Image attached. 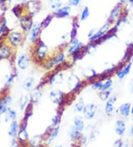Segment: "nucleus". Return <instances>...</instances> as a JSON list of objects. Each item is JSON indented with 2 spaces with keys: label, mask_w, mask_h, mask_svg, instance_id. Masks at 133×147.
I'll return each mask as SVG.
<instances>
[{
  "label": "nucleus",
  "mask_w": 133,
  "mask_h": 147,
  "mask_svg": "<svg viewBox=\"0 0 133 147\" xmlns=\"http://www.w3.org/2000/svg\"><path fill=\"white\" fill-rule=\"evenodd\" d=\"M86 45L84 43L80 41L78 38H75L69 41L65 48V52L68 56H70L74 60L81 57L82 54L84 53Z\"/></svg>",
  "instance_id": "1"
},
{
  "label": "nucleus",
  "mask_w": 133,
  "mask_h": 147,
  "mask_svg": "<svg viewBox=\"0 0 133 147\" xmlns=\"http://www.w3.org/2000/svg\"><path fill=\"white\" fill-rule=\"evenodd\" d=\"M67 54L63 49L56 51L53 56L47 59L46 61L42 63L43 67L45 70L51 71L54 68L56 69V67L60 66L61 65L64 64L67 59Z\"/></svg>",
  "instance_id": "2"
},
{
  "label": "nucleus",
  "mask_w": 133,
  "mask_h": 147,
  "mask_svg": "<svg viewBox=\"0 0 133 147\" xmlns=\"http://www.w3.org/2000/svg\"><path fill=\"white\" fill-rule=\"evenodd\" d=\"M34 56L35 59L39 63H43L50 57V49L41 40L39 39L35 43V50H34Z\"/></svg>",
  "instance_id": "3"
},
{
  "label": "nucleus",
  "mask_w": 133,
  "mask_h": 147,
  "mask_svg": "<svg viewBox=\"0 0 133 147\" xmlns=\"http://www.w3.org/2000/svg\"><path fill=\"white\" fill-rule=\"evenodd\" d=\"M85 81L82 80L79 76L76 74L70 73L68 75L67 79V86L69 89V92L72 94H76L82 89L84 86V83Z\"/></svg>",
  "instance_id": "4"
},
{
  "label": "nucleus",
  "mask_w": 133,
  "mask_h": 147,
  "mask_svg": "<svg viewBox=\"0 0 133 147\" xmlns=\"http://www.w3.org/2000/svg\"><path fill=\"white\" fill-rule=\"evenodd\" d=\"M49 97L53 104L57 105L59 107H62L67 101L68 94L59 88H54L49 93Z\"/></svg>",
  "instance_id": "5"
},
{
  "label": "nucleus",
  "mask_w": 133,
  "mask_h": 147,
  "mask_svg": "<svg viewBox=\"0 0 133 147\" xmlns=\"http://www.w3.org/2000/svg\"><path fill=\"white\" fill-rule=\"evenodd\" d=\"M111 26H112V23L111 22H110L109 21L107 22H106L99 29H98L96 34L92 37L89 38V42L92 43H96L101 41V40L104 37V36H106V34H108L109 31L111 30Z\"/></svg>",
  "instance_id": "6"
},
{
  "label": "nucleus",
  "mask_w": 133,
  "mask_h": 147,
  "mask_svg": "<svg viewBox=\"0 0 133 147\" xmlns=\"http://www.w3.org/2000/svg\"><path fill=\"white\" fill-rule=\"evenodd\" d=\"M64 76L59 70L55 69L48 76L46 83L50 86H58L64 82Z\"/></svg>",
  "instance_id": "7"
},
{
  "label": "nucleus",
  "mask_w": 133,
  "mask_h": 147,
  "mask_svg": "<svg viewBox=\"0 0 133 147\" xmlns=\"http://www.w3.org/2000/svg\"><path fill=\"white\" fill-rule=\"evenodd\" d=\"M84 80L87 83H92L93 81L101 79V74H98L94 68L87 67L82 71Z\"/></svg>",
  "instance_id": "8"
},
{
  "label": "nucleus",
  "mask_w": 133,
  "mask_h": 147,
  "mask_svg": "<svg viewBox=\"0 0 133 147\" xmlns=\"http://www.w3.org/2000/svg\"><path fill=\"white\" fill-rule=\"evenodd\" d=\"M118 97L113 94L110 96V98L105 102L104 105V112L106 116L111 117L113 115L115 111V102H117Z\"/></svg>",
  "instance_id": "9"
},
{
  "label": "nucleus",
  "mask_w": 133,
  "mask_h": 147,
  "mask_svg": "<svg viewBox=\"0 0 133 147\" xmlns=\"http://www.w3.org/2000/svg\"><path fill=\"white\" fill-rule=\"evenodd\" d=\"M98 111V106L96 103L91 102L86 105L83 111V115L84 118L88 120H93L96 117Z\"/></svg>",
  "instance_id": "10"
},
{
  "label": "nucleus",
  "mask_w": 133,
  "mask_h": 147,
  "mask_svg": "<svg viewBox=\"0 0 133 147\" xmlns=\"http://www.w3.org/2000/svg\"><path fill=\"white\" fill-rule=\"evenodd\" d=\"M132 66V63L131 62H128L123 65L122 66L119 67L118 69L115 72V75L118 79L119 80H122L126 76L129 75L131 72Z\"/></svg>",
  "instance_id": "11"
},
{
  "label": "nucleus",
  "mask_w": 133,
  "mask_h": 147,
  "mask_svg": "<svg viewBox=\"0 0 133 147\" xmlns=\"http://www.w3.org/2000/svg\"><path fill=\"white\" fill-rule=\"evenodd\" d=\"M131 102H124L121 105L119 106L116 110V113L118 114L120 116L124 119L128 118L129 117L131 116Z\"/></svg>",
  "instance_id": "12"
},
{
  "label": "nucleus",
  "mask_w": 133,
  "mask_h": 147,
  "mask_svg": "<svg viewBox=\"0 0 133 147\" xmlns=\"http://www.w3.org/2000/svg\"><path fill=\"white\" fill-rule=\"evenodd\" d=\"M41 31V25L38 22H35L33 24L32 28L30 30V36H29V40L30 42L32 43H36L38 40H39V34H40V31Z\"/></svg>",
  "instance_id": "13"
},
{
  "label": "nucleus",
  "mask_w": 133,
  "mask_h": 147,
  "mask_svg": "<svg viewBox=\"0 0 133 147\" xmlns=\"http://www.w3.org/2000/svg\"><path fill=\"white\" fill-rule=\"evenodd\" d=\"M27 120H28V119H27L25 117L24 121L22 122V124H21V126H19V132L17 134L18 139H19V141L22 142V143L27 141L29 139L28 132H27Z\"/></svg>",
  "instance_id": "14"
},
{
  "label": "nucleus",
  "mask_w": 133,
  "mask_h": 147,
  "mask_svg": "<svg viewBox=\"0 0 133 147\" xmlns=\"http://www.w3.org/2000/svg\"><path fill=\"white\" fill-rule=\"evenodd\" d=\"M126 131V123L124 118L118 119L115 123V132L118 137L124 136Z\"/></svg>",
  "instance_id": "15"
},
{
  "label": "nucleus",
  "mask_w": 133,
  "mask_h": 147,
  "mask_svg": "<svg viewBox=\"0 0 133 147\" xmlns=\"http://www.w3.org/2000/svg\"><path fill=\"white\" fill-rule=\"evenodd\" d=\"M42 86L39 85V86L35 87L32 92L30 93V100L31 104H34V103H37L39 101V100L41 98L43 95V91H42Z\"/></svg>",
  "instance_id": "16"
},
{
  "label": "nucleus",
  "mask_w": 133,
  "mask_h": 147,
  "mask_svg": "<svg viewBox=\"0 0 133 147\" xmlns=\"http://www.w3.org/2000/svg\"><path fill=\"white\" fill-rule=\"evenodd\" d=\"M121 13H122V7H121V5L119 4L116 7H114L112 11H111L108 21L112 24L115 22H117L119 20L121 19Z\"/></svg>",
  "instance_id": "17"
},
{
  "label": "nucleus",
  "mask_w": 133,
  "mask_h": 147,
  "mask_svg": "<svg viewBox=\"0 0 133 147\" xmlns=\"http://www.w3.org/2000/svg\"><path fill=\"white\" fill-rule=\"evenodd\" d=\"M7 39L12 46L16 47L20 45V43L22 41V34L20 32H16V31L11 32L9 34Z\"/></svg>",
  "instance_id": "18"
},
{
  "label": "nucleus",
  "mask_w": 133,
  "mask_h": 147,
  "mask_svg": "<svg viewBox=\"0 0 133 147\" xmlns=\"http://www.w3.org/2000/svg\"><path fill=\"white\" fill-rule=\"evenodd\" d=\"M45 139L42 135H34L30 140V147H44Z\"/></svg>",
  "instance_id": "19"
},
{
  "label": "nucleus",
  "mask_w": 133,
  "mask_h": 147,
  "mask_svg": "<svg viewBox=\"0 0 133 147\" xmlns=\"http://www.w3.org/2000/svg\"><path fill=\"white\" fill-rule=\"evenodd\" d=\"M13 98L10 96H6L0 100V116L3 114H6L9 109V105L11 104Z\"/></svg>",
  "instance_id": "20"
},
{
  "label": "nucleus",
  "mask_w": 133,
  "mask_h": 147,
  "mask_svg": "<svg viewBox=\"0 0 133 147\" xmlns=\"http://www.w3.org/2000/svg\"><path fill=\"white\" fill-rule=\"evenodd\" d=\"M70 6H64V7H60L59 9L54 11L53 16H55L57 18H66L70 16Z\"/></svg>",
  "instance_id": "21"
},
{
  "label": "nucleus",
  "mask_w": 133,
  "mask_h": 147,
  "mask_svg": "<svg viewBox=\"0 0 133 147\" xmlns=\"http://www.w3.org/2000/svg\"><path fill=\"white\" fill-rule=\"evenodd\" d=\"M69 136L71 140H73L74 143H78L82 142L83 140V135H82V131H78L74 126H72L70 129V131L69 132Z\"/></svg>",
  "instance_id": "22"
},
{
  "label": "nucleus",
  "mask_w": 133,
  "mask_h": 147,
  "mask_svg": "<svg viewBox=\"0 0 133 147\" xmlns=\"http://www.w3.org/2000/svg\"><path fill=\"white\" fill-rule=\"evenodd\" d=\"M60 130H61L60 125L55 126V127H53V129H52L51 131L50 132V134H49L48 136L47 137L46 140H45L47 145V146L50 145V144H51L52 143H53L55 139H56V138L59 136V133H60Z\"/></svg>",
  "instance_id": "23"
},
{
  "label": "nucleus",
  "mask_w": 133,
  "mask_h": 147,
  "mask_svg": "<svg viewBox=\"0 0 133 147\" xmlns=\"http://www.w3.org/2000/svg\"><path fill=\"white\" fill-rule=\"evenodd\" d=\"M17 65L21 70H26L29 65V58L26 54H21L18 57Z\"/></svg>",
  "instance_id": "24"
},
{
  "label": "nucleus",
  "mask_w": 133,
  "mask_h": 147,
  "mask_svg": "<svg viewBox=\"0 0 133 147\" xmlns=\"http://www.w3.org/2000/svg\"><path fill=\"white\" fill-rule=\"evenodd\" d=\"M20 24H21V28L25 31H30V30L32 28L33 21L32 17L28 15L27 16H24L20 20Z\"/></svg>",
  "instance_id": "25"
},
{
  "label": "nucleus",
  "mask_w": 133,
  "mask_h": 147,
  "mask_svg": "<svg viewBox=\"0 0 133 147\" xmlns=\"http://www.w3.org/2000/svg\"><path fill=\"white\" fill-rule=\"evenodd\" d=\"M73 126L78 131L83 132L84 130L85 129V123L83 117L79 115H77L73 119Z\"/></svg>",
  "instance_id": "26"
},
{
  "label": "nucleus",
  "mask_w": 133,
  "mask_h": 147,
  "mask_svg": "<svg viewBox=\"0 0 133 147\" xmlns=\"http://www.w3.org/2000/svg\"><path fill=\"white\" fill-rule=\"evenodd\" d=\"M19 125L17 121L16 120H12L11 123V125H10V128H9V136L12 137V138L16 137L18 132H19Z\"/></svg>",
  "instance_id": "27"
},
{
  "label": "nucleus",
  "mask_w": 133,
  "mask_h": 147,
  "mask_svg": "<svg viewBox=\"0 0 133 147\" xmlns=\"http://www.w3.org/2000/svg\"><path fill=\"white\" fill-rule=\"evenodd\" d=\"M85 101L84 100L83 97H80L78 100L76 102L74 105V110L77 113H83V111L86 106Z\"/></svg>",
  "instance_id": "28"
},
{
  "label": "nucleus",
  "mask_w": 133,
  "mask_h": 147,
  "mask_svg": "<svg viewBox=\"0 0 133 147\" xmlns=\"http://www.w3.org/2000/svg\"><path fill=\"white\" fill-rule=\"evenodd\" d=\"M28 8H29V16H33L35 15V13H37L40 10V5L37 2H30L28 4Z\"/></svg>",
  "instance_id": "29"
},
{
  "label": "nucleus",
  "mask_w": 133,
  "mask_h": 147,
  "mask_svg": "<svg viewBox=\"0 0 133 147\" xmlns=\"http://www.w3.org/2000/svg\"><path fill=\"white\" fill-rule=\"evenodd\" d=\"M11 49L9 46L0 47V59H8L11 57Z\"/></svg>",
  "instance_id": "30"
},
{
  "label": "nucleus",
  "mask_w": 133,
  "mask_h": 147,
  "mask_svg": "<svg viewBox=\"0 0 133 147\" xmlns=\"http://www.w3.org/2000/svg\"><path fill=\"white\" fill-rule=\"evenodd\" d=\"M104 80V79H99L97 80L93 81L92 83H91V88L96 92H101L102 90V86H103Z\"/></svg>",
  "instance_id": "31"
},
{
  "label": "nucleus",
  "mask_w": 133,
  "mask_h": 147,
  "mask_svg": "<svg viewBox=\"0 0 133 147\" xmlns=\"http://www.w3.org/2000/svg\"><path fill=\"white\" fill-rule=\"evenodd\" d=\"M114 81L111 77H107L104 80L103 86H102V90L101 91H108L112 88L113 86Z\"/></svg>",
  "instance_id": "32"
},
{
  "label": "nucleus",
  "mask_w": 133,
  "mask_h": 147,
  "mask_svg": "<svg viewBox=\"0 0 133 147\" xmlns=\"http://www.w3.org/2000/svg\"><path fill=\"white\" fill-rule=\"evenodd\" d=\"M47 2L50 8L55 11L59 9L62 6L61 0H47Z\"/></svg>",
  "instance_id": "33"
},
{
  "label": "nucleus",
  "mask_w": 133,
  "mask_h": 147,
  "mask_svg": "<svg viewBox=\"0 0 133 147\" xmlns=\"http://www.w3.org/2000/svg\"><path fill=\"white\" fill-rule=\"evenodd\" d=\"M34 83H35V79L33 77H29L24 82L23 84V88L24 89H25L26 91H29L31 88L33 87Z\"/></svg>",
  "instance_id": "34"
},
{
  "label": "nucleus",
  "mask_w": 133,
  "mask_h": 147,
  "mask_svg": "<svg viewBox=\"0 0 133 147\" xmlns=\"http://www.w3.org/2000/svg\"><path fill=\"white\" fill-rule=\"evenodd\" d=\"M29 98L27 96H22L20 97L19 100V106L21 111L24 110L25 108L27 106V103H28Z\"/></svg>",
  "instance_id": "35"
},
{
  "label": "nucleus",
  "mask_w": 133,
  "mask_h": 147,
  "mask_svg": "<svg viewBox=\"0 0 133 147\" xmlns=\"http://www.w3.org/2000/svg\"><path fill=\"white\" fill-rule=\"evenodd\" d=\"M16 115L17 114L15 110L9 108L7 111L6 112V122H7L8 120H15V119L16 118Z\"/></svg>",
  "instance_id": "36"
},
{
  "label": "nucleus",
  "mask_w": 133,
  "mask_h": 147,
  "mask_svg": "<svg viewBox=\"0 0 133 147\" xmlns=\"http://www.w3.org/2000/svg\"><path fill=\"white\" fill-rule=\"evenodd\" d=\"M111 91L108 90V91H101L98 93V96H99V98L101 99V100L104 101V102H106L107 100L111 96Z\"/></svg>",
  "instance_id": "37"
},
{
  "label": "nucleus",
  "mask_w": 133,
  "mask_h": 147,
  "mask_svg": "<svg viewBox=\"0 0 133 147\" xmlns=\"http://www.w3.org/2000/svg\"><path fill=\"white\" fill-rule=\"evenodd\" d=\"M61 114H56L53 117H52L51 120H50V125L53 127L59 126L61 122Z\"/></svg>",
  "instance_id": "38"
},
{
  "label": "nucleus",
  "mask_w": 133,
  "mask_h": 147,
  "mask_svg": "<svg viewBox=\"0 0 133 147\" xmlns=\"http://www.w3.org/2000/svg\"><path fill=\"white\" fill-rule=\"evenodd\" d=\"M90 16V9H89L88 7H84L83 11H82V13H81V16H80V21L84 22L87 20Z\"/></svg>",
  "instance_id": "39"
},
{
  "label": "nucleus",
  "mask_w": 133,
  "mask_h": 147,
  "mask_svg": "<svg viewBox=\"0 0 133 147\" xmlns=\"http://www.w3.org/2000/svg\"><path fill=\"white\" fill-rule=\"evenodd\" d=\"M53 16L51 15H49L46 17V18L44 19L42 22H41V23H40V25H41V31H42L43 29L46 28L48 27V25H50V23L51 22L52 19H53Z\"/></svg>",
  "instance_id": "40"
},
{
  "label": "nucleus",
  "mask_w": 133,
  "mask_h": 147,
  "mask_svg": "<svg viewBox=\"0 0 133 147\" xmlns=\"http://www.w3.org/2000/svg\"><path fill=\"white\" fill-rule=\"evenodd\" d=\"M6 28H7V21H6L5 18H4L2 20V23L0 25V36H2V34L5 32Z\"/></svg>",
  "instance_id": "41"
},
{
  "label": "nucleus",
  "mask_w": 133,
  "mask_h": 147,
  "mask_svg": "<svg viewBox=\"0 0 133 147\" xmlns=\"http://www.w3.org/2000/svg\"><path fill=\"white\" fill-rule=\"evenodd\" d=\"M123 144H124V142L121 139H117L113 143L112 147H123Z\"/></svg>",
  "instance_id": "42"
},
{
  "label": "nucleus",
  "mask_w": 133,
  "mask_h": 147,
  "mask_svg": "<svg viewBox=\"0 0 133 147\" xmlns=\"http://www.w3.org/2000/svg\"><path fill=\"white\" fill-rule=\"evenodd\" d=\"M96 31H97V29H96V28H92V29H91L90 31L88 32V34H87V36H88V39H89V38L92 37V36H93L95 34H96Z\"/></svg>",
  "instance_id": "43"
},
{
  "label": "nucleus",
  "mask_w": 133,
  "mask_h": 147,
  "mask_svg": "<svg viewBox=\"0 0 133 147\" xmlns=\"http://www.w3.org/2000/svg\"><path fill=\"white\" fill-rule=\"evenodd\" d=\"M82 2V0H72L70 2V5L72 6H74V7H76L81 3Z\"/></svg>",
  "instance_id": "44"
},
{
  "label": "nucleus",
  "mask_w": 133,
  "mask_h": 147,
  "mask_svg": "<svg viewBox=\"0 0 133 147\" xmlns=\"http://www.w3.org/2000/svg\"><path fill=\"white\" fill-rule=\"evenodd\" d=\"M130 91L132 94H133V78L131 80L130 83Z\"/></svg>",
  "instance_id": "45"
},
{
  "label": "nucleus",
  "mask_w": 133,
  "mask_h": 147,
  "mask_svg": "<svg viewBox=\"0 0 133 147\" xmlns=\"http://www.w3.org/2000/svg\"><path fill=\"white\" fill-rule=\"evenodd\" d=\"M129 134H130V136L133 137V124L131 126V127H130V131H129Z\"/></svg>",
  "instance_id": "46"
},
{
  "label": "nucleus",
  "mask_w": 133,
  "mask_h": 147,
  "mask_svg": "<svg viewBox=\"0 0 133 147\" xmlns=\"http://www.w3.org/2000/svg\"><path fill=\"white\" fill-rule=\"evenodd\" d=\"M123 147H129V143H128V142H124Z\"/></svg>",
  "instance_id": "47"
},
{
  "label": "nucleus",
  "mask_w": 133,
  "mask_h": 147,
  "mask_svg": "<svg viewBox=\"0 0 133 147\" xmlns=\"http://www.w3.org/2000/svg\"><path fill=\"white\" fill-rule=\"evenodd\" d=\"M133 115V102L132 103V107H131V115Z\"/></svg>",
  "instance_id": "48"
},
{
  "label": "nucleus",
  "mask_w": 133,
  "mask_h": 147,
  "mask_svg": "<svg viewBox=\"0 0 133 147\" xmlns=\"http://www.w3.org/2000/svg\"><path fill=\"white\" fill-rule=\"evenodd\" d=\"M126 0H120V2H121V4L125 3V2H126Z\"/></svg>",
  "instance_id": "49"
},
{
  "label": "nucleus",
  "mask_w": 133,
  "mask_h": 147,
  "mask_svg": "<svg viewBox=\"0 0 133 147\" xmlns=\"http://www.w3.org/2000/svg\"><path fill=\"white\" fill-rule=\"evenodd\" d=\"M17 1H19V2H27V0H17Z\"/></svg>",
  "instance_id": "50"
},
{
  "label": "nucleus",
  "mask_w": 133,
  "mask_h": 147,
  "mask_svg": "<svg viewBox=\"0 0 133 147\" xmlns=\"http://www.w3.org/2000/svg\"><path fill=\"white\" fill-rule=\"evenodd\" d=\"M130 60H131V63H133V53H132V57H131V59H130Z\"/></svg>",
  "instance_id": "51"
},
{
  "label": "nucleus",
  "mask_w": 133,
  "mask_h": 147,
  "mask_svg": "<svg viewBox=\"0 0 133 147\" xmlns=\"http://www.w3.org/2000/svg\"><path fill=\"white\" fill-rule=\"evenodd\" d=\"M53 147H63V146H62L61 145H56V146H53Z\"/></svg>",
  "instance_id": "52"
},
{
  "label": "nucleus",
  "mask_w": 133,
  "mask_h": 147,
  "mask_svg": "<svg viewBox=\"0 0 133 147\" xmlns=\"http://www.w3.org/2000/svg\"><path fill=\"white\" fill-rule=\"evenodd\" d=\"M13 147H19V146H17V145H15V146H13Z\"/></svg>",
  "instance_id": "53"
}]
</instances>
